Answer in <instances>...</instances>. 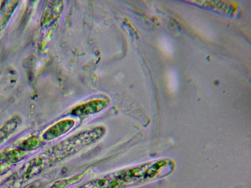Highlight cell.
I'll return each instance as SVG.
<instances>
[{"label": "cell", "mask_w": 251, "mask_h": 188, "mask_svg": "<svg viewBox=\"0 0 251 188\" xmlns=\"http://www.w3.org/2000/svg\"><path fill=\"white\" fill-rule=\"evenodd\" d=\"M75 124V121L70 118L58 121L49 130L48 138L53 139L65 134L73 128Z\"/></svg>", "instance_id": "obj_1"}, {"label": "cell", "mask_w": 251, "mask_h": 188, "mask_svg": "<svg viewBox=\"0 0 251 188\" xmlns=\"http://www.w3.org/2000/svg\"><path fill=\"white\" fill-rule=\"evenodd\" d=\"M106 105L104 101L95 100L76 108L72 113L76 116H87L102 110Z\"/></svg>", "instance_id": "obj_2"}]
</instances>
